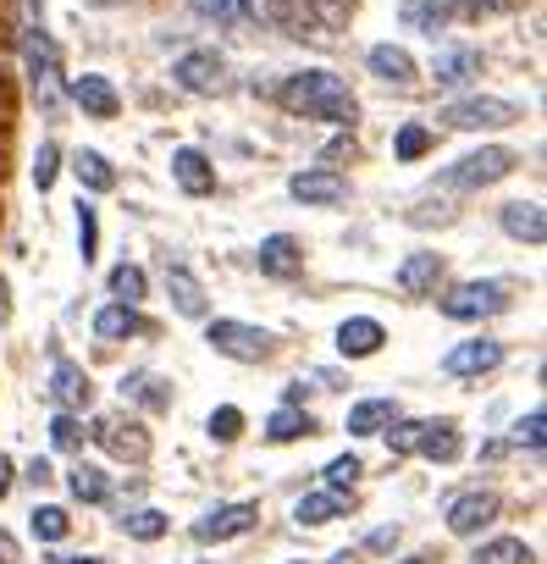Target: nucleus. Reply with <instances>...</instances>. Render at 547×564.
I'll use <instances>...</instances> for the list:
<instances>
[{
    "instance_id": "30",
    "label": "nucleus",
    "mask_w": 547,
    "mask_h": 564,
    "mask_svg": "<svg viewBox=\"0 0 547 564\" xmlns=\"http://www.w3.org/2000/svg\"><path fill=\"white\" fill-rule=\"evenodd\" d=\"M95 333H100L106 344H122V338L139 333V311H133V305H106V311L95 316Z\"/></svg>"
},
{
    "instance_id": "9",
    "label": "nucleus",
    "mask_w": 547,
    "mask_h": 564,
    "mask_svg": "<svg viewBox=\"0 0 547 564\" xmlns=\"http://www.w3.org/2000/svg\"><path fill=\"white\" fill-rule=\"evenodd\" d=\"M221 73H227V62H221L216 51H183V56L172 62V78H177V89H188V95H216V89H221Z\"/></svg>"
},
{
    "instance_id": "36",
    "label": "nucleus",
    "mask_w": 547,
    "mask_h": 564,
    "mask_svg": "<svg viewBox=\"0 0 547 564\" xmlns=\"http://www.w3.org/2000/svg\"><path fill=\"white\" fill-rule=\"evenodd\" d=\"M426 150H431V128H426V122H404L398 139H393V155H398V161H420Z\"/></svg>"
},
{
    "instance_id": "28",
    "label": "nucleus",
    "mask_w": 547,
    "mask_h": 564,
    "mask_svg": "<svg viewBox=\"0 0 547 564\" xmlns=\"http://www.w3.org/2000/svg\"><path fill=\"white\" fill-rule=\"evenodd\" d=\"M475 73H481V56H475V51H437V84L464 89Z\"/></svg>"
},
{
    "instance_id": "48",
    "label": "nucleus",
    "mask_w": 547,
    "mask_h": 564,
    "mask_svg": "<svg viewBox=\"0 0 547 564\" xmlns=\"http://www.w3.org/2000/svg\"><path fill=\"white\" fill-rule=\"evenodd\" d=\"M51 476H56V470H51V459H34V465H29V481H34V487H45Z\"/></svg>"
},
{
    "instance_id": "54",
    "label": "nucleus",
    "mask_w": 547,
    "mask_h": 564,
    "mask_svg": "<svg viewBox=\"0 0 547 564\" xmlns=\"http://www.w3.org/2000/svg\"><path fill=\"white\" fill-rule=\"evenodd\" d=\"M238 7H243V12H260V7H265V0H238Z\"/></svg>"
},
{
    "instance_id": "53",
    "label": "nucleus",
    "mask_w": 547,
    "mask_h": 564,
    "mask_svg": "<svg viewBox=\"0 0 547 564\" xmlns=\"http://www.w3.org/2000/svg\"><path fill=\"white\" fill-rule=\"evenodd\" d=\"M51 564H100V558H51Z\"/></svg>"
},
{
    "instance_id": "39",
    "label": "nucleus",
    "mask_w": 547,
    "mask_h": 564,
    "mask_svg": "<svg viewBox=\"0 0 547 564\" xmlns=\"http://www.w3.org/2000/svg\"><path fill=\"white\" fill-rule=\"evenodd\" d=\"M95 249H100V216H95V205L78 199V254H84V265L95 260Z\"/></svg>"
},
{
    "instance_id": "5",
    "label": "nucleus",
    "mask_w": 547,
    "mask_h": 564,
    "mask_svg": "<svg viewBox=\"0 0 547 564\" xmlns=\"http://www.w3.org/2000/svg\"><path fill=\"white\" fill-rule=\"evenodd\" d=\"M205 344L216 349V355H227V360H238V366H260V360H271V333L265 327H249V322H210L205 327Z\"/></svg>"
},
{
    "instance_id": "26",
    "label": "nucleus",
    "mask_w": 547,
    "mask_h": 564,
    "mask_svg": "<svg viewBox=\"0 0 547 564\" xmlns=\"http://www.w3.org/2000/svg\"><path fill=\"white\" fill-rule=\"evenodd\" d=\"M67 492H73L78 503H106V498H111V476H106L100 465H73V470H67Z\"/></svg>"
},
{
    "instance_id": "19",
    "label": "nucleus",
    "mask_w": 547,
    "mask_h": 564,
    "mask_svg": "<svg viewBox=\"0 0 547 564\" xmlns=\"http://www.w3.org/2000/svg\"><path fill=\"white\" fill-rule=\"evenodd\" d=\"M73 100L89 111V117H100V122H111L117 117V89H111V78H100V73H84V78H73Z\"/></svg>"
},
{
    "instance_id": "32",
    "label": "nucleus",
    "mask_w": 547,
    "mask_h": 564,
    "mask_svg": "<svg viewBox=\"0 0 547 564\" xmlns=\"http://www.w3.org/2000/svg\"><path fill=\"white\" fill-rule=\"evenodd\" d=\"M29 531H34L40 542H62V536L73 531V514H67L62 503H40V509L29 514Z\"/></svg>"
},
{
    "instance_id": "31",
    "label": "nucleus",
    "mask_w": 547,
    "mask_h": 564,
    "mask_svg": "<svg viewBox=\"0 0 547 564\" xmlns=\"http://www.w3.org/2000/svg\"><path fill=\"white\" fill-rule=\"evenodd\" d=\"M122 399H139L144 410H166V404H172L166 382H161V377H150V371H133V377H122Z\"/></svg>"
},
{
    "instance_id": "22",
    "label": "nucleus",
    "mask_w": 547,
    "mask_h": 564,
    "mask_svg": "<svg viewBox=\"0 0 547 564\" xmlns=\"http://www.w3.org/2000/svg\"><path fill=\"white\" fill-rule=\"evenodd\" d=\"M305 7V23L316 29V40H332L354 23V0H299Z\"/></svg>"
},
{
    "instance_id": "1",
    "label": "nucleus",
    "mask_w": 547,
    "mask_h": 564,
    "mask_svg": "<svg viewBox=\"0 0 547 564\" xmlns=\"http://www.w3.org/2000/svg\"><path fill=\"white\" fill-rule=\"evenodd\" d=\"M277 100H283L294 117H316V122H338V128H349V122L360 117V100H354L349 78H338V73H327V67H310V73L283 78Z\"/></svg>"
},
{
    "instance_id": "25",
    "label": "nucleus",
    "mask_w": 547,
    "mask_h": 564,
    "mask_svg": "<svg viewBox=\"0 0 547 564\" xmlns=\"http://www.w3.org/2000/svg\"><path fill=\"white\" fill-rule=\"evenodd\" d=\"M343 509H349V492L321 487V492H305V498L294 503V520H299V525H332Z\"/></svg>"
},
{
    "instance_id": "41",
    "label": "nucleus",
    "mask_w": 547,
    "mask_h": 564,
    "mask_svg": "<svg viewBox=\"0 0 547 564\" xmlns=\"http://www.w3.org/2000/svg\"><path fill=\"white\" fill-rule=\"evenodd\" d=\"M56 172H62V150H56V144H51V139H45V144H40V150H34V188H40V194H45V188H51V183H56Z\"/></svg>"
},
{
    "instance_id": "46",
    "label": "nucleus",
    "mask_w": 547,
    "mask_h": 564,
    "mask_svg": "<svg viewBox=\"0 0 547 564\" xmlns=\"http://www.w3.org/2000/svg\"><path fill=\"white\" fill-rule=\"evenodd\" d=\"M194 12H199L205 23H238V18H243L238 0H194Z\"/></svg>"
},
{
    "instance_id": "4",
    "label": "nucleus",
    "mask_w": 547,
    "mask_h": 564,
    "mask_svg": "<svg viewBox=\"0 0 547 564\" xmlns=\"http://www.w3.org/2000/svg\"><path fill=\"white\" fill-rule=\"evenodd\" d=\"M437 311L448 322H486V316H503L508 311V289L503 282H453L448 294H437Z\"/></svg>"
},
{
    "instance_id": "16",
    "label": "nucleus",
    "mask_w": 547,
    "mask_h": 564,
    "mask_svg": "<svg viewBox=\"0 0 547 564\" xmlns=\"http://www.w3.org/2000/svg\"><path fill=\"white\" fill-rule=\"evenodd\" d=\"M497 221H503V232H508L514 243H530V249H536V243L547 238V216H541L536 199H514V205H503Z\"/></svg>"
},
{
    "instance_id": "2",
    "label": "nucleus",
    "mask_w": 547,
    "mask_h": 564,
    "mask_svg": "<svg viewBox=\"0 0 547 564\" xmlns=\"http://www.w3.org/2000/svg\"><path fill=\"white\" fill-rule=\"evenodd\" d=\"M519 166V155L514 150H503V144H486V150H470V155H459L453 166H442V188H459V194H475V188H492V183H503L508 172Z\"/></svg>"
},
{
    "instance_id": "44",
    "label": "nucleus",
    "mask_w": 547,
    "mask_h": 564,
    "mask_svg": "<svg viewBox=\"0 0 547 564\" xmlns=\"http://www.w3.org/2000/svg\"><path fill=\"white\" fill-rule=\"evenodd\" d=\"M514 443H519V448H530V454H541V443H547V415H541V410H530V415L514 426Z\"/></svg>"
},
{
    "instance_id": "21",
    "label": "nucleus",
    "mask_w": 547,
    "mask_h": 564,
    "mask_svg": "<svg viewBox=\"0 0 547 564\" xmlns=\"http://www.w3.org/2000/svg\"><path fill=\"white\" fill-rule=\"evenodd\" d=\"M398 18L415 34H437V29H448L459 18V7H453V0H398Z\"/></svg>"
},
{
    "instance_id": "27",
    "label": "nucleus",
    "mask_w": 547,
    "mask_h": 564,
    "mask_svg": "<svg viewBox=\"0 0 547 564\" xmlns=\"http://www.w3.org/2000/svg\"><path fill=\"white\" fill-rule=\"evenodd\" d=\"M310 432H316V421H310L299 404H283L277 415L265 421V437H271V443H299V437H310Z\"/></svg>"
},
{
    "instance_id": "12",
    "label": "nucleus",
    "mask_w": 547,
    "mask_h": 564,
    "mask_svg": "<svg viewBox=\"0 0 547 564\" xmlns=\"http://www.w3.org/2000/svg\"><path fill=\"white\" fill-rule=\"evenodd\" d=\"M260 520V503H221L205 520H194V542H232Z\"/></svg>"
},
{
    "instance_id": "37",
    "label": "nucleus",
    "mask_w": 547,
    "mask_h": 564,
    "mask_svg": "<svg viewBox=\"0 0 547 564\" xmlns=\"http://www.w3.org/2000/svg\"><path fill=\"white\" fill-rule=\"evenodd\" d=\"M205 432H210V443H238V437H243V410H238V404H221V410H210Z\"/></svg>"
},
{
    "instance_id": "14",
    "label": "nucleus",
    "mask_w": 547,
    "mask_h": 564,
    "mask_svg": "<svg viewBox=\"0 0 547 564\" xmlns=\"http://www.w3.org/2000/svg\"><path fill=\"white\" fill-rule=\"evenodd\" d=\"M382 344H387V327L376 316H349L338 327V355L343 360H371V355H382Z\"/></svg>"
},
{
    "instance_id": "18",
    "label": "nucleus",
    "mask_w": 547,
    "mask_h": 564,
    "mask_svg": "<svg viewBox=\"0 0 547 564\" xmlns=\"http://www.w3.org/2000/svg\"><path fill=\"white\" fill-rule=\"evenodd\" d=\"M365 67H371L382 84H398V89H409V84L420 78V67H415V56H409L404 45H371Z\"/></svg>"
},
{
    "instance_id": "10",
    "label": "nucleus",
    "mask_w": 547,
    "mask_h": 564,
    "mask_svg": "<svg viewBox=\"0 0 547 564\" xmlns=\"http://www.w3.org/2000/svg\"><path fill=\"white\" fill-rule=\"evenodd\" d=\"M497 366H503V344L497 338H464V344H453L442 355V371L448 377H486Z\"/></svg>"
},
{
    "instance_id": "8",
    "label": "nucleus",
    "mask_w": 547,
    "mask_h": 564,
    "mask_svg": "<svg viewBox=\"0 0 547 564\" xmlns=\"http://www.w3.org/2000/svg\"><path fill=\"white\" fill-rule=\"evenodd\" d=\"M288 194L299 205H343L349 199V177L338 166H305V172L288 177Z\"/></svg>"
},
{
    "instance_id": "51",
    "label": "nucleus",
    "mask_w": 547,
    "mask_h": 564,
    "mask_svg": "<svg viewBox=\"0 0 547 564\" xmlns=\"http://www.w3.org/2000/svg\"><path fill=\"white\" fill-rule=\"evenodd\" d=\"M0 322H12V300H7V276H0Z\"/></svg>"
},
{
    "instance_id": "11",
    "label": "nucleus",
    "mask_w": 547,
    "mask_h": 564,
    "mask_svg": "<svg viewBox=\"0 0 547 564\" xmlns=\"http://www.w3.org/2000/svg\"><path fill=\"white\" fill-rule=\"evenodd\" d=\"M51 399H56V410L84 415V410L95 404V382H89V371H84L78 360H56V366H51Z\"/></svg>"
},
{
    "instance_id": "23",
    "label": "nucleus",
    "mask_w": 547,
    "mask_h": 564,
    "mask_svg": "<svg viewBox=\"0 0 547 564\" xmlns=\"http://www.w3.org/2000/svg\"><path fill=\"white\" fill-rule=\"evenodd\" d=\"M254 260H260V271H265V276H294V271L305 265V254H299V243H294L288 232H271V238L260 243V254H254Z\"/></svg>"
},
{
    "instance_id": "34",
    "label": "nucleus",
    "mask_w": 547,
    "mask_h": 564,
    "mask_svg": "<svg viewBox=\"0 0 547 564\" xmlns=\"http://www.w3.org/2000/svg\"><path fill=\"white\" fill-rule=\"evenodd\" d=\"M144 289H150V276H144L139 265H128V260L111 265V300H117V305H139Z\"/></svg>"
},
{
    "instance_id": "40",
    "label": "nucleus",
    "mask_w": 547,
    "mask_h": 564,
    "mask_svg": "<svg viewBox=\"0 0 547 564\" xmlns=\"http://www.w3.org/2000/svg\"><path fill=\"white\" fill-rule=\"evenodd\" d=\"M51 443H56L62 454L84 448V421H78V415H67V410H56V421H51Z\"/></svg>"
},
{
    "instance_id": "17",
    "label": "nucleus",
    "mask_w": 547,
    "mask_h": 564,
    "mask_svg": "<svg viewBox=\"0 0 547 564\" xmlns=\"http://www.w3.org/2000/svg\"><path fill=\"white\" fill-rule=\"evenodd\" d=\"M437 282H442V254H409L404 265H398V289L409 294V300H431L437 294Z\"/></svg>"
},
{
    "instance_id": "43",
    "label": "nucleus",
    "mask_w": 547,
    "mask_h": 564,
    "mask_svg": "<svg viewBox=\"0 0 547 564\" xmlns=\"http://www.w3.org/2000/svg\"><path fill=\"white\" fill-rule=\"evenodd\" d=\"M453 216H459V205H453V199H420V205L409 210V221H415V227H431V221L442 227V221H453Z\"/></svg>"
},
{
    "instance_id": "33",
    "label": "nucleus",
    "mask_w": 547,
    "mask_h": 564,
    "mask_svg": "<svg viewBox=\"0 0 547 564\" xmlns=\"http://www.w3.org/2000/svg\"><path fill=\"white\" fill-rule=\"evenodd\" d=\"M122 531H128L133 542H161V536L172 531V520H166L161 509H128V514H122Z\"/></svg>"
},
{
    "instance_id": "47",
    "label": "nucleus",
    "mask_w": 547,
    "mask_h": 564,
    "mask_svg": "<svg viewBox=\"0 0 547 564\" xmlns=\"http://www.w3.org/2000/svg\"><path fill=\"white\" fill-rule=\"evenodd\" d=\"M0 564H18V536L0 531Z\"/></svg>"
},
{
    "instance_id": "6",
    "label": "nucleus",
    "mask_w": 547,
    "mask_h": 564,
    "mask_svg": "<svg viewBox=\"0 0 547 564\" xmlns=\"http://www.w3.org/2000/svg\"><path fill=\"white\" fill-rule=\"evenodd\" d=\"M497 509H503V503H497V492H492V487H470V492H459V498L448 503V514H442V520H448V531H453V536H481V531L497 520Z\"/></svg>"
},
{
    "instance_id": "24",
    "label": "nucleus",
    "mask_w": 547,
    "mask_h": 564,
    "mask_svg": "<svg viewBox=\"0 0 547 564\" xmlns=\"http://www.w3.org/2000/svg\"><path fill=\"white\" fill-rule=\"evenodd\" d=\"M387 421H398V404L393 399H360L349 410V437H382Z\"/></svg>"
},
{
    "instance_id": "55",
    "label": "nucleus",
    "mask_w": 547,
    "mask_h": 564,
    "mask_svg": "<svg viewBox=\"0 0 547 564\" xmlns=\"http://www.w3.org/2000/svg\"><path fill=\"white\" fill-rule=\"evenodd\" d=\"M404 564H431V558H420V553H415V558H404Z\"/></svg>"
},
{
    "instance_id": "49",
    "label": "nucleus",
    "mask_w": 547,
    "mask_h": 564,
    "mask_svg": "<svg viewBox=\"0 0 547 564\" xmlns=\"http://www.w3.org/2000/svg\"><path fill=\"white\" fill-rule=\"evenodd\" d=\"M393 542H398V525H382V531L371 536V547H393Z\"/></svg>"
},
{
    "instance_id": "35",
    "label": "nucleus",
    "mask_w": 547,
    "mask_h": 564,
    "mask_svg": "<svg viewBox=\"0 0 547 564\" xmlns=\"http://www.w3.org/2000/svg\"><path fill=\"white\" fill-rule=\"evenodd\" d=\"M475 564H530V547L519 536H492L475 547Z\"/></svg>"
},
{
    "instance_id": "7",
    "label": "nucleus",
    "mask_w": 547,
    "mask_h": 564,
    "mask_svg": "<svg viewBox=\"0 0 547 564\" xmlns=\"http://www.w3.org/2000/svg\"><path fill=\"white\" fill-rule=\"evenodd\" d=\"M106 454H117V459H128V465H144L150 459V432L139 426V421H122V415H106V421H95V432H89Z\"/></svg>"
},
{
    "instance_id": "45",
    "label": "nucleus",
    "mask_w": 547,
    "mask_h": 564,
    "mask_svg": "<svg viewBox=\"0 0 547 564\" xmlns=\"http://www.w3.org/2000/svg\"><path fill=\"white\" fill-rule=\"evenodd\" d=\"M360 470H365V465H360V454H338L321 476H327V487H332V492H343V487H354V476H360Z\"/></svg>"
},
{
    "instance_id": "50",
    "label": "nucleus",
    "mask_w": 547,
    "mask_h": 564,
    "mask_svg": "<svg viewBox=\"0 0 547 564\" xmlns=\"http://www.w3.org/2000/svg\"><path fill=\"white\" fill-rule=\"evenodd\" d=\"M7 492H12V459L0 454V498H7Z\"/></svg>"
},
{
    "instance_id": "3",
    "label": "nucleus",
    "mask_w": 547,
    "mask_h": 564,
    "mask_svg": "<svg viewBox=\"0 0 547 564\" xmlns=\"http://www.w3.org/2000/svg\"><path fill=\"white\" fill-rule=\"evenodd\" d=\"M442 128H459V133H492V128H514L519 122V106L503 100V95H464V100H448L437 111Z\"/></svg>"
},
{
    "instance_id": "15",
    "label": "nucleus",
    "mask_w": 547,
    "mask_h": 564,
    "mask_svg": "<svg viewBox=\"0 0 547 564\" xmlns=\"http://www.w3.org/2000/svg\"><path fill=\"white\" fill-rule=\"evenodd\" d=\"M166 294H172V311L188 316V322H205L210 300H205V282L188 271V265H166Z\"/></svg>"
},
{
    "instance_id": "52",
    "label": "nucleus",
    "mask_w": 547,
    "mask_h": 564,
    "mask_svg": "<svg viewBox=\"0 0 547 564\" xmlns=\"http://www.w3.org/2000/svg\"><path fill=\"white\" fill-rule=\"evenodd\" d=\"M78 7H95V12H106V7H128V0H78Z\"/></svg>"
},
{
    "instance_id": "20",
    "label": "nucleus",
    "mask_w": 547,
    "mask_h": 564,
    "mask_svg": "<svg viewBox=\"0 0 547 564\" xmlns=\"http://www.w3.org/2000/svg\"><path fill=\"white\" fill-rule=\"evenodd\" d=\"M415 454H426L431 465H453V459L464 454V443H459V426H453V421H426V426H420V443H415Z\"/></svg>"
},
{
    "instance_id": "42",
    "label": "nucleus",
    "mask_w": 547,
    "mask_h": 564,
    "mask_svg": "<svg viewBox=\"0 0 547 564\" xmlns=\"http://www.w3.org/2000/svg\"><path fill=\"white\" fill-rule=\"evenodd\" d=\"M420 426L426 421H387V454H415V443H420Z\"/></svg>"
},
{
    "instance_id": "13",
    "label": "nucleus",
    "mask_w": 547,
    "mask_h": 564,
    "mask_svg": "<svg viewBox=\"0 0 547 564\" xmlns=\"http://www.w3.org/2000/svg\"><path fill=\"white\" fill-rule=\"evenodd\" d=\"M172 183H177L183 194H194V199L216 194V166H210V155H205V150H194V144L172 150Z\"/></svg>"
},
{
    "instance_id": "38",
    "label": "nucleus",
    "mask_w": 547,
    "mask_h": 564,
    "mask_svg": "<svg viewBox=\"0 0 547 564\" xmlns=\"http://www.w3.org/2000/svg\"><path fill=\"white\" fill-rule=\"evenodd\" d=\"M29 73H34V84H51V78H56V51L45 45L40 29L29 34Z\"/></svg>"
},
{
    "instance_id": "29",
    "label": "nucleus",
    "mask_w": 547,
    "mask_h": 564,
    "mask_svg": "<svg viewBox=\"0 0 547 564\" xmlns=\"http://www.w3.org/2000/svg\"><path fill=\"white\" fill-rule=\"evenodd\" d=\"M73 177H78L84 188H95V194L117 188V172H111V161H106L100 150H78V155H73Z\"/></svg>"
}]
</instances>
